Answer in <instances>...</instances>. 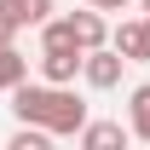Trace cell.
<instances>
[{
    "mask_svg": "<svg viewBox=\"0 0 150 150\" xmlns=\"http://www.w3.org/2000/svg\"><path fill=\"white\" fill-rule=\"evenodd\" d=\"M12 115L46 127L52 139H75L87 127V104L69 87H58V81H23V87H12Z\"/></svg>",
    "mask_w": 150,
    "mask_h": 150,
    "instance_id": "cell-1",
    "label": "cell"
},
{
    "mask_svg": "<svg viewBox=\"0 0 150 150\" xmlns=\"http://www.w3.org/2000/svg\"><path fill=\"white\" fill-rule=\"evenodd\" d=\"M121 69H127V58H121L110 40H104V46H93V52H87V64H81V81H87L93 93H110V87H121Z\"/></svg>",
    "mask_w": 150,
    "mask_h": 150,
    "instance_id": "cell-2",
    "label": "cell"
},
{
    "mask_svg": "<svg viewBox=\"0 0 150 150\" xmlns=\"http://www.w3.org/2000/svg\"><path fill=\"white\" fill-rule=\"evenodd\" d=\"M87 52L81 46H40V81H58V87H69L75 75H81Z\"/></svg>",
    "mask_w": 150,
    "mask_h": 150,
    "instance_id": "cell-3",
    "label": "cell"
},
{
    "mask_svg": "<svg viewBox=\"0 0 150 150\" xmlns=\"http://www.w3.org/2000/svg\"><path fill=\"white\" fill-rule=\"evenodd\" d=\"M110 46L127 58V64H144V58H150V23L144 18H139V23H121V29L110 35Z\"/></svg>",
    "mask_w": 150,
    "mask_h": 150,
    "instance_id": "cell-4",
    "label": "cell"
},
{
    "mask_svg": "<svg viewBox=\"0 0 150 150\" xmlns=\"http://www.w3.org/2000/svg\"><path fill=\"white\" fill-rule=\"evenodd\" d=\"M75 139H81L87 150H115V144H127V139H133V127H121V121H87Z\"/></svg>",
    "mask_w": 150,
    "mask_h": 150,
    "instance_id": "cell-5",
    "label": "cell"
},
{
    "mask_svg": "<svg viewBox=\"0 0 150 150\" xmlns=\"http://www.w3.org/2000/svg\"><path fill=\"white\" fill-rule=\"evenodd\" d=\"M127 127H133V139L150 144V81H139L127 93Z\"/></svg>",
    "mask_w": 150,
    "mask_h": 150,
    "instance_id": "cell-6",
    "label": "cell"
},
{
    "mask_svg": "<svg viewBox=\"0 0 150 150\" xmlns=\"http://www.w3.org/2000/svg\"><path fill=\"white\" fill-rule=\"evenodd\" d=\"M69 18H75V40H81V52H93V46L110 40V23L98 18V6H93V12H69Z\"/></svg>",
    "mask_w": 150,
    "mask_h": 150,
    "instance_id": "cell-7",
    "label": "cell"
},
{
    "mask_svg": "<svg viewBox=\"0 0 150 150\" xmlns=\"http://www.w3.org/2000/svg\"><path fill=\"white\" fill-rule=\"evenodd\" d=\"M29 81V58L18 52V40L12 46H0V93H12V87H23Z\"/></svg>",
    "mask_w": 150,
    "mask_h": 150,
    "instance_id": "cell-8",
    "label": "cell"
},
{
    "mask_svg": "<svg viewBox=\"0 0 150 150\" xmlns=\"http://www.w3.org/2000/svg\"><path fill=\"white\" fill-rule=\"evenodd\" d=\"M40 46H81L75 40V18H46L40 23Z\"/></svg>",
    "mask_w": 150,
    "mask_h": 150,
    "instance_id": "cell-9",
    "label": "cell"
},
{
    "mask_svg": "<svg viewBox=\"0 0 150 150\" xmlns=\"http://www.w3.org/2000/svg\"><path fill=\"white\" fill-rule=\"evenodd\" d=\"M12 6H18V18H23V29H29V23L40 29V23L52 18V0H12Z\"/></svg>",
    "mask_w": 150,
    "mask_h": 150,
    "instance_id": "cell-10",
    "label": "cell"
},
{
    "mask_svg": "<svg viewBox=\"0 0 150 150\" xmlns=\"http://www.w3.org/2000/svg\"><path fill=\"white\" fill-rule=\"evenodd\" d=\"M18 29H23L18 6H12V0H0V46H12V40H18Z\"/></svg>",
    "mask_w": 150,
    "mask_h": 150,
    "instance_id": "cell-11",
    "label": "cell"
},
{
    "mask_svg": "<svg viewBox=\"0 0 150 150\" xmlns=\"http://www.w3.org/2000/svg\"><path fill=\"white\" fill-rule=\"evenodd\" d=\"M87 6H98V12H121L127 0H87Z\"/></svg>",
    "mask_w": 150,
    "mask_h": 150,
    "instance_id": "cell-12",
    "label": "cell"
},
{
    "mask_svg": "<svg viewBox=\"0 0 150 150\" xmlns=\"http://www.w3.org/2000/svg\"><path fill=\"white\" fill-rule=\"evenodd\" d=\"M139 6H144V12H150V0H139Z\"/></svg>",
    "mask_w": 150,
    "mask_h": 150,
    "instance_id": "cell-13",
    "label": "cell"
}]
</instances>
